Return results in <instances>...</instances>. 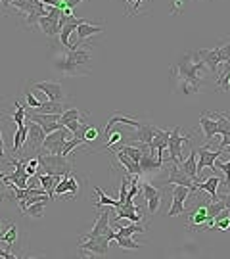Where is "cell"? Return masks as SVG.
<instances>
[{
  "label": "cell",
  "mask_w": 230,
  "mask_h": 259,
  "mask_svg": "<svg viewBox=\"0 0 230 259\" xmlns=\"http://www.w3.org/2000/svg\"><path fill=\"white\" fill-rule=\"evenodd\" d=\"M188 196H190V186H184V185L173 186V204L169 207L167 215L169 217L184 215V202L188 200Z\"/></svg>",
  "instance_id": "10"
},
{
  "label": "cell",
  "mask_w": 230,
  "mask_h": 259,
  "mask_svg": "<svg viewBox=\"0 0 230 259\" xmlns=\"http://www.w3.org/2000/svg\"><path fill=\"white\" fill-rule=\"evenodd\" d=\"M111 238L108 234L102 236H92V238H84L83 242H79V250L88 251V253H96V255H106L110 250Z\"/></svg>",
  "instance_id": "9"
},
{
  "label": "cell",
  "mask_w": 230,
  "mask_h": 259,
  "mask_svg": "<svg viewBox=\"0 0 230 259\" xmlns=\"http://www.w3.org/2000/svg\"><path fill=\"white\" fill-rule=\"evenodd\" d=\"M27 139H29V125H27V123L18 125V127H16V133H14V144H12L14 154H18L19 148L27 144Z\"/></svg>",
  "instance_id": "27"
},
{
  "label": "cell",
  "mask_w": 230,
  "mask_h": 259,
  "mask_svg": "<svg viewBox=\"0 0 230 259\" xmlns=\"http://www.w3.org/2000/svg\"><path fill=\"white\" fill-rule=\"evenodd\" d=\"M4 177H6V173H2V171H0V181H4Z\"/></svg>",
  "instance_id": "52"
},
{
  "label": "cell",
  "mask_w": 230,
  "mask_h": 259,
  "mask_svg": "<svg viewBox=\"0 0 230 259\" xmlns=\"http://www.w3.org/2000/svg\"><path fill=\"white\" fill-rule=\"evenodd\" d=\"M65 58L69 62H73L75 65H81V67H86L88 62H90V50L86 48H77V50H67L65 52Z\"/></svg>",
  "instance_id": "26"
},
{
  "label": "cell",
  "mask_w": 230,
  "mask_h": 259,
  "mask_svg": "<svg viewBox=\"0 0 230 259\" xmlns=\"http://www.w3.org/2000/svg\"><path fill=\"white\" fill-rule=\"evenodd\" d=\"M219 185H221V179L219 177H209L205 183H194L192 186H190V194L192 192H196V190H205V192H209V196H211V200H217L219 198Z\"/></svg>",
  "instance_id": "19"
},
{
  "label": "cell",
  "mask_w": 230,
  "mask_h": 259,
  "mask_svg": "<svg viewBox=\"0 0 230 259\" xmlns=\"http://www.w3.org/2000/svg\"><path fill=\"white\" fill-rule=\"evenodd\" d=\"M33 111H37V113H64L65 108H64V102H54V100H46V102L40 104V108H35Z\"/></svg>",
  "instance_id": "28"
},
{
  "label": "cell",
  "mask_w": 230,
  "mask_h": 259,
  "mask_svg": "<svg viewBox=\"0 0 230 259\" xmlns=\"http://www.w3.org/2000/svg\"><path fill=\"white\" fill-rule=\"evenodd\" d=\"M77 192H79V183H77V179H75V177L69 175V196H67V198H69V200L75 198Z\"/></svg>",
  "instance_id": "44"
},
{
  "label": "cell",
  "mask_w": 230,
  "mask_h": 259,
  "mask_svg": "<svg viewBox=\"0 0 230 259\" xmlns=\"http://www.w3.org/2000/svg\"><path fill=\"white\" fill-rule=\"evenodd\" d=\"M38 177V183L42 185V190H44L46 194H48V198L50 200H54L56 198V186H58V183L62 181V177H54V175H42V173H37Z\"/></svg>",
  "instance_id": "24"
},
{
  "label": "cell",
  "mask_w": 230,
  "mask_h": 259,
  "mask_svg": "<svg viewBox=\"0 0 230 259\" xmlns=\"http://www.w3.org/2000/svg\"><path fill=\"white\" fill-rule=\"evenodd\" d=\"M203 69H205V65L194 56V52L184 54L182 60L171 65V77H173L175 89L188 96L198 94L203 84Z\"/></svg>",
  "instance_id": "1"
},
{
  "label": "cell",
  "mask_w": 230,
  "mask_h": 259,
  "mask_svg": "<svg viewBox=\"0 0 230 259\" xmlns=\"http://www.w3.org/2000/svg\"><path fill=\"white\" fill-rule=\"evenodd\" d=\"M200 127L203 129V135H205L207 142H211L213 137H215V135H219V123H217V119L211 117L207 111L202 113V117H200Z\"/></svg>",
  "instance_id": "21"
},
{
  "label": "cell",
  "mask_w": 230,
  "mask_h": 259,
  "mask_svg": "<svg viewBox=\"0 0 230 259\" xmlns=\"http://www.w3.org/2000/svg\"><path fill=\"white\" fill-rule=\"evenodd\" d=\"M50 198H44V200H40V202H35V204H31L25 209V211L21 213V215H25V217H35V219H40L42 217V211H44L46 207V202H48Z\"/></svg>",
  "instance_id": "29"
},
{
  "label": "cell",
  "mask_w": 230,
  "mask_h": 259,
  "mask_svg": "<svg viewBox=\"0 0 230 259\" xmlns=\"http://www.w3.org/2000/svg\"><path fill=\"white\" fill-rule=\"evenodd\" d=\"M215 167H217V169H221L222 173L226 175L224 185H226V188H230V161H226V163H224V161H219V159H217V161H215V165H213V169H215Z\"/></svg>",
  "instance_id": "41"
},
{
  "label": "cell",
  "mask_w": 230,
  "mask_h": 259,
  "mask_svg": "<svg viewBox=\"0 0 230 259\" xmlns=\"http://www.w3.org/2000/svg\"><path fill=\"white\" fill-rule=\"evenodd\" d=\"M84 144L86 142H94V140H98V129L96 127H88V129L84 131Z\"/></svg>",
  "instance_id": "43"
},
{
  "label": "cell",
  "mask_w": 230,
  "mask_h": 259,
  "mask_svg": "<svg viewBox=\"0 0 230 259\" xmlns=\"http://www.w3.org/2000/svg\"><path fill=\"white\" fill-rule=\"evenodd\" d=\"M4 242H8L10 246H14L16 242H18V227L14 225V223H10L8 227H6V231L2 232V236H0Z\"/></svg>",
  "instance_id": "36"
},
{
  "label": "cell",
  "mask_w": 230,
  "mask_h": 259,
  "mask_svg": "<svg viewBox=\"0 0 230 259\" xmlns=\"http://www.w3.org/2000/svg\"><path fill=\"white\" fill-rule=\"evenodd\" d=\"M167 185H184V186H192L194 179L184 173L180 169V163L176 161H171V167H169V177H167Z\"/></svg>",
  "instance_id": "16"
},
{
  "label": "cell",
  "mask_w": 230,
  "mask_h": 259,
  "mask_svg": "<svg viewBox=\"0 0 230 259\" xmlns=\"http://www.w3.org/2000/svg\"><path fill=\"white\" fill-rule=\"evenodd\" d=\"M0 146H4V139H2V129H0Z\"/></svg>",
  "instance_id": "51"
},
{
  "label": "cell",
  "mask_w": 230,
  "mask_h": 259,
  "mask_svg": "<svg viewBox=\"0 0 230 259\" xmlns=\"http://www.w3.org/2000/svg\"><path fill=\"white\" fill-rule=\"evenodd\" d=\"M83 144H84L83 139H79V137H73L71 140H67V142H65L64 150H62V156H71L75 150L79 148V146H83Z\"/></svg>",
  "instance_id": "39"
},
{
  "label": "cell",
  "mask_w": 230,
  "mask_h": 259,
  "mask_svg": "<svg viewBox=\"0 0 230 259\" xmlns=\"http://www.w3.org/2000/svg\"><path fill=\"white\" fill-rule=\"evenodd\" d=\"M29 123V139H27V144L31 146V148L37 152L40 146H42V142H44L46 139V133L44 129L38 125V123H35V121L27 119Z\"/></svg>",
  "instance_id": "18"
},
{
  "label": "cell",
  "mask_w": 230,
  "mask_h": 259,
  "mask_svg": "<svg viewBox=\"0 0 230 259\" xmlns=\"http://www.w3.org/2000/svg\"><path fill=\"white\" fill-rule=\"evenodd\" d=\"M215 227L222 232L230 231V209H222V211L215 217Z\"/></svg>",
  "instance_id": "33"
},
{
  "label": "cell",
  "mask_w": 230,
  "mask_h": 259,
  "mask_svg": "<svg viewBox=\"0 0 230 259\" xmlns=\"http://www.w3.org/2000/svg\"><path fill=\"white\" fill-rule=\"evenodd\" d=\"M40 169H44L48 175L64 177L73 169V154L71 156H58V154H37Z\"/></svg>",
  "instance_id": "3"
},
{
  "label": "cell",
  "mask_w": 230,
  "mask_h": 259,
  "mask_svg": "<svg viewBox=\"0 0 230 259\" xmlns=\"http://www.w3.org/2000/svg\"><path fill=\"white\" fill-rule=\"evenodd\" d=\"M6 156V150H4V146H0V159Z\"/></svg>",
  "instance_id": "50"
},
{
  "label": "cell",
  "mask_w": 230,
  "mask_h": 259,
  "mask_svg": "<svg viewBox=\"0 0 230 259\" xmlns=\"http://www.w3.org/2000/svg\"><path fill=\"white\" fill-rule=\"evenodd\" d=\"M67 192H69V173L62 177V181L56 186V196H64V194H67Z\"/></svg>",
  "instance_id": "40"
},
{
  "label": "cell",
  "mask_w": 230,
  "mask_h": 259,
  "mask_svg": "<svg viewBox=\"0 0 230 259\" xmlns=\"http://www.w3.org/2000/svg\"><path fill=\"white\" fill-rule=\"evenodd\" d=\"M54 67H56V71L69 75V77H84V75H88V67L75 65L73 62H69L65 56H62V58H58V60H56Z\"/></svg>",
  "instance_id": "14"
},
{
  "label": "cell",
  "mask_w": 230,
  "mask_h": 259,
  "mask_svg": "<svg viewBox=\"0 0 230 259\" xmlns=\"http://www.w3.org/2000/svg\"><path fill=\"white\" fill-rule=\"evenodd\" d=\"M150 148V146H142V148H136V146H119V148H115V150H121V152H125L127 156H130L134 161H138L140 163V157H142V154H144V150Z\"/></svg>",
  "instance_id": "37"
},
{
  "label": "cell",
  "mask_w": 230,
  "mask_h": 259,
  "mask_svg": "<svg viewBox=\"0 0 230 259\" xmlns=\"http://www.w3.org/2000/svg\"><path fill=\"white\" fill-rule=\"evenodd\" d=\"M64 2H67V0H64Z\"/></svg>",
  "instance_id": "53"
},
{
  "label": "cell",
  "mask_w": 230,
  "mask_h": 259,
  "mask_svg": "<svg viewBox=\"0 0 230 259\" xmlns=\"http://www.w3.org/2000/svg\"><path fill=\"white\" fill-rule=\"evenodd\" d=\"M71 139V131L67 129V127H62V129L54 131V133H50V135H46L44 142H42V148L46 152H50V154H58V156H62V150H64L65 142Z\"/></svg>",
  "instance_id": "5"
},
{
  "label": "cell",
  "mask_w": 230,
  "mask_h": 259,
  "mask_svg": "<svg viewBox=\"0 0 230 259\" xmlns=\"http://www.w3.org/2000/svg\"><path fill=\"white\" fill-rule=\"evenodd\" d=\"M222 139H221V144H219V150H224V148H228L230 146V129L224 133V135H221Z\"/></svg>",
  "instance_id": "46"
},
{
  "label": "cell",
  "mask_w": 230,
  "mask_h": 259,
  "mask_svg": "<svg viewBox=\"0 0 230 259\" xmlns=\"http://www.w3.org/2000/svg\"><path fill=\"white\" fill-rule=\"evenodd\" d=\"M156 131H157L156 125H152V123H142L140 127H136V135H134L132 139L138 140L140 144H146V146H150V142H152V139H154Z\"/></svg>",
  "instance_id": "25"
},
{
  "label": "cell",
  "mask_w": 230,
  "mask_h": 259,
  "mask_svg": "<svg viewBox=\"0 0 230 259\" xmlns=\"http://www.w3.org/2000/svg\"><path fill=\"white\" fill-rule=\"evenodd\" d=\"M81 2H83V0H67V2H65V4H67V6H69V8H75V6H79V4H81Z\"/></svg>",
  "instance_id": "48"
},
{
  "label": "cell",
  "mask_w": 230,
  "mask_h": 259,
  "mask_svg": "<svg viewBox=\"0 0 230 259\" xmlns=\"http://www.w3.org/2000/svg\"><path fill=\"white\" fill-rule=\"evenodd\" d=\"M10 119H12V123H14L16 127H18V125H23L25 119H27V110H25V106L16 102V113H14Z\"/></svg>",
  "instance_id": "35"
},
{
  "label": "cell",
  "mask_w": 230,
  "mask_h": 259,
  "mask_svg": "<svg viewBox=\"0 0 230 259\" xmlns=\"http://www.w3.org/2000/svg\"><path fill=\"white\" fill-rule=\"evenodd\" d=\"M60 16H62V8L48 6V14L38 18V27L42 29L48 37L60 35Z\"/></svg>",
  "instance_id": "8"
},
{
  "label": "cell",
  "mask_w": 230,
  "mask_h": 259,
  "mask_svg": "<svg viewBox=\"0 0 230 259\" xmlns=\"http://www.w3.org/2000/svg\"><path fill=\"white\" fill-rule=\"evenodd\" d=\"M6 227H8L6 223H4V221H0V236H2V232L6 231Z\"/></svg>",
  "instance_id": "49"
},
{
  "label": "cell",
  "mask_w": 230,
  "mask_h": 259,
  "mask_svg": "<svg viewBox=\"0 0 230 259\" xmlns=\"http://www.w3.org/2000/svg\"><path fill=\"white\" fill-rule=\"evenodd\" d=\"M38 167H40V163H38V157H33V159H29L27 163H25V171H27V175L29 177H33V175H37L38 171Z\"/></svg>",
  "instance_id": "42"
},
{
  "label": "cell",
  "mask_w": 230,
  "mask_h": 259,
  "mask_svg": "<svg viewBox=\"0 0 230 259\" xmlns=\"http://www.w3.org/2000/svg\"><path fill=\"white\" fill-rule=\"evenodd\" d=\"M104 33V25H94V23H88V21H81L79 23V27H77V42H75L71 50H77V48L84 47V38L92 37V35H100Z\"/></svg>",
  "instance_id": "13"
},
{
  "label": "cell",
  "mask_w": 230,
  "mask_h": 259,
  "mask_svg": "<svg viewBox=\"0 0 230 259\" xmlns=\"http://www.w3.org/2000/svg\"><path fill=\"white\" fill-rule=\"evenodd\" d=\"M180 169H182L190 179H194V183L200 181V177H198V152H196V150H192L190 156L180 161Z\"/></svg>",
  "instance_id": "23"
},
{
  "label": "cell",
  "mask_w": 230,
  "mask_h": 259,
  "mask_svg": "<svg viewBox=\"0 0 230 259\" xmlns=\"http://www.w3.org/2000/svg\"><path fill=\"white\" fill-rule=\"evenodd\" d=\"M25 100H27V106L31 108V110H35V108H40V104H42V102H38L37 98L33 96V93H31V91H27V93H25Z\"/></svg>",
  "instance_id": "45"
},
{
  "label": "cell",
  "mask_w": 230,
  "mask_h": 259,
  "mask_svg": "<svg viewBox=\"0 0 230 259\" xmlns=\"http://www.w3.org/2000/svg\"><path fill=\"white\" fill-rule=\"evenodd\" d=\"M115 231L119 232L121 236H132V234H138V232H146L148 227L142 225V223H132L129 227H117Z\"/></svg>",
  "instance_id": "31"
},
{
  "label": "cell",
  "mask_w": 230,
  "mask_h": 259,
  "mask_svg": "<svg viewBox=\"0 0 230 259\" xmlns=\"http://www.w3.org/2000/svg\"><path fill=\"white\" fill-rule=\"evenodd\" d=\"M83 19H77L75 16H71V18L67 19V23H65L64 27L60 29V42H62V47H65L67 50H71V42H69V35L73 33V31H77V27H79V23H81Z\"/></svg>",
  "instance_id": "22"
},
{
  "label": "cell",
  "mask_w": 230,
  "mask_h": 259,
  "mask_svg": "<svg viewBox=\"0 0 230 259\" xmlns=\"http://www.w3.org/2000/svg\"><path fill=\"white\" fill-rule=\"evenodd\" d=\"M188 215V229L190 231H209L215 227V219H211L209 215H207V207L205 205H198L196 209L186 213Z\"/></svg>",
  "instance_id": "4"
},
{
  "label": "cell",
  "mask_w": 230,
  "mask_h": 259,
  "mask_svg": "<svg viewBox=\"0 0 230 259\" xmlns=\"http://www.w3.org/2000/svg\"><path fill=\"white\" fill-rule=\"evenodd\" d=\"M94 190H96V194H98V198H100V200L96 202V207H102V205H110V207H115V209H117V207H121L119 200H111L110 196H106L104 192H102V188H98V186H96Z\"/></svg>",
  "instance_id": "34"
},
{
  "label": "cell",
  "mask_w": 230,
  "mask_h": 259,
  "mask_svg": "<svg viewBox=\"0 0 230 259\" xmlns=\"http://www.w3.org/2000/svg\"><path fill=\"white\" fill-rule=\"evenodd\" d=\"M192 142V133L190 135H186L182 137L180 135V127H175V129L171 131V137H169V157H171V161H176V163H180L184 157H182V146L184 144H190Z\"/></svg>",
  "instance_id": "6"
},
{
  "label": "cell",
  "mask_w": 230,
  "mask_h": 259,
  "mask_svg": "<svg viewBox=\"0 0 230 259\" xmlns=\"http://www.w3.org/2000/svg\"><path fill=\"white\" fill-rule=\"evenodd\" d=\"M165 165V159L157 157V152L146 148L140 157V175H157Z\"/></svg>",
  "instance_id": "7"
},
{
  "label": "cell",
  "mask_w": 230,
  "mask_h": 259,
  "mask_svg": "<svg viewBox=\"0 0 230 259\" xmlns=\"http://www.w3.org/2000/svg\"><path fill=\"white\" fill-rule=\"evenodd\" d=\"M142 194H144V200L148 204V211L154 215L161 205V190L150 183H142Z\"/></svg>",
  "instance_id": "15"
},
{
  "label": "cell",
  "mask_w": 230,
  "mask_h": 259,
  "mask_svg": "<svg viewBox=\"0 0 230 259\" xmlns=\"http://www.w3.org/2000/svg\"><path fill=\"white\" fill-rule=\"evenodd\" d=\"M169 137H171V131L157 129L156 135H154V139H152V142H150V148L156 150L157 157H161V159H163V152H165L167 146H169Z\"/></svg>",
  "instance_id": "20"
},
{
  "label": "cell",
  "mask_w": 230,
  "mask_h": 259,
  "mask_svg": "<svg viewBox=\"0 0 230 259\" xmlns=\"http://www.w3.org/2000/svg\"><path fill=\"white\" fill-rule=\"evenodd\" d=\"M182 6H184V0H173V14L176 16L182 10Z\"/></svg>",
  "instance_id": "47"
},
{
  "label": "cell",
  "mask_w": 230,
  "mask_h": 259,
  "mask_svg": "<svg viewBox=\"0 0 230 259\" xmlns=\"http://www.w3.org/2000/svg\"><path fill=\"white\" fill-rule=\"evenodd\" d=\"M113 213L110 209H104V211L98 213V219L94 223V227H92V231L84 236V238H92V236H102V234H108L110 231V223H111V217Z\"/></svg>",
  "instance_id": "17"
},
{
  "label": "cell",
  "mask_w": 230,
  "mask_h": 259,
  "mask_svg": "<svg viewBox=\"0 0 230 259\" xmlns=\"http://www.w3.org/2000/svg\"><path fill=\"white\" fill-rule=\"evenodd\" d=\"M33 89H37L44 94L48 100H54V102H65V93L62 89L60 83H54V81H46V83H33L31 84Z\"/></svg>",
  "instance_id": "12"
},
{
  "label": "cell",
  "mask_w": 230,
  "mask_h": 259,
  "mask_svg": "<svg viewBox=\"0 0 230 259\" xmlns=\"http://www.w3.org/2000/svg\"><path fill=\"white\" fill-rule=\"evenodd\" d=\"M113 240L119 244L121 248H127V250H140L144 244H138V242L132 240V236H121L119 232H115V238Z\"/></svg>",
  "instance_id": "32"
},
{
  "label": "cell",
  "mask_w": 230,
  "mask_h": 259,
  "mask_svg": "<svg viewBox=\"0 0 230 259\" xmlns=\"http://www.w3.org/2000/svg\"><path fill=\"white\" fill-rule=\"evenodd\" d=\"M200 161H198V177L202 175V171L205 169V167H213L215 165V161L219 159V157L224 154V150H211V142H207L205 146H202L200 148Z\"/></svg>",
  "instance_id": "11"
},
{
  "label": "cell",
  "mask_w": 230,
  "mask_h": 259,
  "mask_svg": "<svg viewBox=\"0 0 230 259\" xmlns=\"http://www.w3.org/2000/svg\"><path fill=\"white\" fill-rule=\"evenodd\" d=\"M121 139H123V133H121V131H115V133H111L110 137L106 139V144H104V146H100V148L96 150V152H106V150L113 148L115 144H119Z\"/></svg>",
  "instance_id": "38"
},
{
  "label": "cell",
  "mask_w": 230,
  "mask_h": 259,
  "mask_svg": "<svg viewBox=\"0 0 230 259\" xmlns=\"http://www.w3.org/2000/svg\"><path fill=\"white\" fill-rule=\"evenodd\" d=\"M194 56L205 65L207 71H211V73L217 75L221 64L230 62V42H221L219 47H215V48H200V50H194Z\"/></svg>",
  "instance_id": "2"
},
{
  "label": "cell",
  "mask_w": 230,
  "mask_h": 259,
  "mask_svg": "<svg viewBox=\"0 0 230 259\" xmlns=\"http://www.w3.org/2000/svg\"><path fill=\"white\" fill-rule=\"evenodd\" d=\"M81 117H88V113H84L81 111L79 108H69V110H65L62 115H60V123L65 127V123H69V121H75V119H81Z\"/></svg>",
  "instance_id": "30"
}]
</instances>
